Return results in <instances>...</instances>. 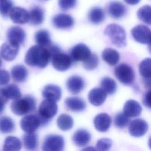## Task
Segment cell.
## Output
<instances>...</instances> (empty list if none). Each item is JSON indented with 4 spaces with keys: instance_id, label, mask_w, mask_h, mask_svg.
<instances>
[{
    "instance_id": "obj_1",
    "label": "cell",
    "mask_w": 151,
    "mask_h": 151,
    "mask_svg": "<svg viewBox=\"0 0 151 151\" xmlns=\"http://www.w3.org/2000/svg\"><path fill=\"white\" fill-rule=\"evenodd\" d=\"M50 59V55L47 48L38 45L29 48L25 57V63L31 67H45Z\"/></svg>"
},
{
    "instance_id": "obj_2",
    "label": "cell",
    "mask_w": 151,
    "mask_h": 151,
    "mask_svg": "<svg viewBox=\"0 0 151 151\" xmlns=\"http://www.w3.org/2000/svg\"><path fill=\"white\" fill-rule=\"evenodd\" d=\"M36 109V100L27 95L15 100L11 105V111L16 115L22 116L34 111Z\"/></svg>"
},
{
    "instance_id": "obj_3",
    "label": "cell",
    "mask_w": 151,
    "mask_h": 151,
    "mask_svg": "<svg viewBox=\"0 0 151 151\" xmlns=\"http://www.w3.org/2000/svg\"><path fill=\"white\" fill-rule=\"evenodd\" d=\"M104 34L116 47H122L126 44L125 30L118 24H110L108 25L104 29Z\"/></svg>"
},
{
    "instance_id": "obj_4",
    "label": "cell",
    "mask_w": 151,
    "mask_h": 151,
    "mask_svg": "<svg viewBox=\"0 0 151 151\" xmlns=\"http://www.w3.org/2000/svg\"><path fill=\"white\" fill-rule=\"evenodd\" d=\"M58 111V106L55 102L45 100L42 101L38 109V116L42 125H45L52 119Z\"/></svg>"
},
{
    "instance_id": "obj_5",
    "label": "cell",
    "mask_w": 151,
    "mask_h": 151,
    "mask_svg": "<svg viewBox=\"0 0 151 151\" xmlns=\"http://www.w3.org/2000/svg\"><path fill=\"white\" fill-rule=\"evenodd\" d=\"M64 140L63 136L50 134L45 137L42 145V151H63Z\"/></svg>"
},
{
    "instance_id": "obj_6",
    "label": "cell",
    "mask_w": 151,
    "mask_h": 151,
    "mask_svg": "<svg viewBox=\"0 0 151 151\" xmlns=\"http://www.w3.org/2000/svg\"><path fill=\"white\" fill-rule=\"evenodd\" d=\"M114 74L122 84L129 85L134 79V73L132 68L126 64L119 65L114 70Z\"/></svg>"
},
{
    "instance_id": "obj_7",
    "label": "cell",
    "mask_w": 151,
    "mask_h": 151,
    "mask_svg": "<svg viewBox=\"0 0 151 151\" xmlns=\"http://www.w3.org/2000/svg\"><path fill=\"white\" fill-rule=\"evenodd\" d=\"M51 58L52 66L60 71L67 70L71 65L72 60L70 56L60 51L54 54Z\"/></svg>"
},
{
    "instance_id": "obj_8",
    "label": "cell",
    "mask_w": 151,
    "mask_h": 151,
    "mask_svg": "<svg viewBox=\"0 0 151 151\" xmlns=\"http://www.w3.org/2000/svg\"><path fill=\"white\" fill-rule=\"evenodd\" d=\"M42 125L37 114H28L20 122L21 128L26 133H34Z\"/></svg>"
},
{
    "instance_id": "obj_9",
    "label": "cell",
    "mask_w": 151,
    "mask_h": 151,
    "mask_svg": "<svg viewBox=\"0 0 151 151\" xmlns=\"http://www.w3.org/2000/svg\"><path fill=\"white\" fill-rule=\"evenodd\" d=\"M133 38L138 42L144 44H150V30L143 25H138L131 31Z\"/></svg>"
},
{
    "instance_id": "obj_10",
    "label": "cell",
    "mask_w": 151,
    "mask_h": 151,
    "mask_svg": "<svg viewBox=\"0 0 151 151\" xmlns=\"http://www.w3.org/2000/svg\"><path fill=\"white\" fill-rule=\"evenodd\" d=\"M128 130L131 136L136 137H141L147 132L148 124L143 119H136L130 122Z\"/></svg>"
},
{
    "instance_id": "obj_11",
    "label": "cell",
    "mask_w": 151,
    "mask_h": 151,
    "mask_svg": "<svg viewBox=\"0 0 151 151\" xmlns=\"http://www.w3.org/2000/svg\"><path fill=\"white\" fill-rule=\"evenodd\" d=\"M91 52L89 48L84 44H78L74 46L71 49L70 57L72 60L84 61L90 55Z\"/></svg>"
},
{
    "instance_id": "obj_12",
    "label": "cell",
    "mask_w": 151,
    "mask_h": 151,
    "mask_svg": "<svg viewBox=\"0 0 151 151\" xmlns=\"http://www.w3.org/2000/svg\"><path fill=\"white\" fill-rule=\"evenodd\" d=\"M6 35L8 42L18 45L22 44L26 37V34L24 29L17 26L9 28L7 31Z\"/></svg>"
},
{
    "instance_id": "obj_13",
    "label": "cell",
    "mask_w": 151,
    "mask_h": 151,
    "mask_svg": "<svg viewBox=\"0 0 151 151\" xmlns=\"http://www.w3.org/2000/svg\"><path fill=\"white\" fill-rule=\"evenodd\" d=\"M19 49V45L6 42L1 45L0 55L6 61H12L18 55Z\"/></svg>"
},
{
    "instance_id": "obj_14",
    "label": "cell",
    "mask_w": 151,
    "mask_h": 151,
    "mask_svg": "<svg viewBox=\"0 0 151 151\" xmlns=\"http://www.w3.org/2000/svg\"><path fill=\"white\" fill-rule=\"evenodd\" d=\"M11 19L16 24H24L29 21L28 12L21 7H13L9 13Z\"/></svg>"
},
{
    "instance_id": "obj_15",
    "label": "cell",
    "mask_w": 151,
    "mask_h": 151,
    "mask_svg": "<svg viewBox=\"0 0 151 151\" xmlns=\"http://www.w3.org/2000/svg\"><path fill=\"white\" fill-rule=\"evenodd\" d=\"M74 19L71 16L66 14H59L52 18V24L59 29H67L74 25Z\"/></svg>"
},
{
    "instance_id": "obj_16",
    "label": "cell",
    "mask_w": 151,
    "mask_h": 151,
    "mask_svg": "<svg viewBox=\"0 0 151 151\" xmlns=\"http://www.w3.org/2000/svg\"><path fill=\"white\" fill-rule=\"evenodd\" d=\"M66 86L71 93L76 94L81 92L84 88V81L79 76H72L67 80Z\"/></svg>"
},
{
    "instance_id": "obj_17",
    "label": "cell",
    "mask_w": 151,
    "mask_h": 151,
    "mask_svg": "<svg viewBox=\"0 0 151 151\" xmlns=\"http://www.w3.org/2000/svg\"><path fill=\"white\" fill-rule=\"evenodd\" d=\"M61 94V89L59 86L51 84L45 86L42 92L43 97L46 100L54 102H56L60 99Z\"/></svg>"
},
{
    "instance_id": "obj_18",
    "label": "cell",
    "mask_w": 151,
    "mask_h": 151,
    "mask_svg": "<svg viewBox=\"0 0 151 151\" xmlns=\"http://www.w3.org/2000/svg\"><path fill=\"white\" fill-rule=\"evenodd\" d=\"M94 125L96 129L100 132H105L109 130L111 123L110 116L106 113L97 114L94 119Z\"/></svg>"
},
{
    "instance_id": "obj_19",
    "label": "cell",
    "mask_w": 151,
    "mask_h": 151,
    "mask_svg": "<svg viewBox=\"0 0 151 151\" xmlns=\"http://www.w3.org/2000/svg\"><path fill=\"white\" fill-rule=\"evenodd\" d=\"M107 97V94L101 88H94L91 90L88 95L90 103L96 106H101L104 103Z\"/></svg>"
},
{
    "instance_id": "obj_20",
    "label": "cell",
    "mask_w": 151,
    "mask_h": 151,
    "mask_svg": "<svg viewBox=\"0 0 151 151\" xmlns=\"http://www.w3.org/2000/svg\"><path fill=\"white\" fill-rule=\"evenodd\" d=\"M142 107L134 100H127L123 107V113L128 117H135L140 115Z\"/></svg>"
},
{
    "instance_id": "obj_21",
    "label": "cell",
    "mask_w": 151,
    "mask_h": 151,
    "mask_svg": "<svg viewBox=\"0 0 151 151\" xmlns=\"http://www.w3.org/2000/svg\"><path fill=\"white\" fill-rule=\"evenodd\" d=\"M90 133L85 129H78L76 131L73 136L74 143L78 146L83 147L87 145L91 140Z\"/></svg>"
},
{
    "instance_id": "obj_22",
    "label": "cell",
    "mask_w": 151,
    "mask_h": 151,
    "mask_svg": "<svg viewBox=\"0 0 151 151\" xmlns=\"http://www.w3.org/2000/svg\"><path fill=\"white\" fill-rule=\"evenodd\" d=\"M65 104L69 110L74 112H81L86 107L85 101L78 97H67L65 100Z\"/></svg>"
},
{
    "instance_id": "obj_23",
    "label": "cell",
    "mask_w": 151,
    "mask_h": 151,
    "mask_svg": "<svg viewBox=\"0 0 151 151\" xmlns=\"http://www.w3.org/2000/svg\"><path fill=\"white\" fill-rule=\"evenodd\" d=\"M126 7L120 2L112 1L108 6V12L110 15L114 18H120L126 13Z\"/></svg>"
},
{
    "instance_id": "obj_24",
    "label": "cell",
    "mask_w": 151,
    "mask_h": 151,
    "mask_svg": "<svg viewBox=\"0 0 151 151\" xmlns=\"http://www.w3.org/2000/svg\"><path fill=\"white\" fill-rule=\"evenodd\" d=\"M28 70L23 65H16L11 70L12 79L18 83H22L26 80L28 76Z\"/></svg>"
},
{
    "instance_id": "obj_25",
    "label": "cell",
    "mask_w": 151,
    "mask_h": 151,
    "mask_svg": "<svg viewBox=\"0 0 151 151\" xmlns=\"http://www.w3.org/2000/svg\"><path fill=\"white\" fill-rule=\"evenodd\" d=\"M24 147L30 151L35 150L38 145V136L35 133H27L22 137Z\"/></svg>"
},
{
    "instance_id": "obj_26",
    "label": "cell",
    "mask_w": 151,
    "mask_h": 151,
    "mask_svg": "<svg viewBox=\"0 0 151 151\" xmlns=\"http://www.w3.org/2000/svg\"><path fill=\"white\" fill-rule=\"evenodd\" d=\"M29 14V21L32 25H37L41 24L44 18V13L42 8L35 6L31 9Z\"/></svg>"
},
{
    "instance_id": "obj_27",
    "label": "cell",
    "mask_w": 151,
    "mask_h": 151,
    "mask_svg": "<svg viewBox=\"0 0 151 151\" xmlns=\"http://www.w3.org/2000/svg\"><path fill=\"white\" fill-rule=\"evenodd\" d=\"M103 60L110 65H116L119 61V53L115 50L110 48L104 49L102 52Z\"/></svg>"
},
{
    "instance_id": "obj_28",
    "label": "cell",
    "mask_w": 151,
    "mask_h": 151,
    "mask_svg": "<svg viewBox=\"0 0 151 151\" xmlns=\"http://www.w3.org/2000/svg\"><path fill=\"white\" fill-rule=\"evenodd\" d=\"M35 40L38 45L45 48L52 44L48 31L44 29L39 30L35 33Z\"/></svg>"
},
{
    "instance_id": "obj_29",
    "label": "cell",
    "mask_w": 151,
    "mask_h": 151,
    "mask_svg": "<svg viewBox=\"0 0 151 151\" xmlns=\"http://www.w3.org/2000/svg\"><path fill=\"white\" fill-rule=\"evenodd\" d=\"M20 140L15 136H8L4 142V151H20L21 149Z\"/></svg>"
},
{
    "instance_id": "obj_30",
    "label": "cell",
    "mask_w": 151,
    "mask_h": 151,
    "mask_svg": "<svg viewBox=\"0 0 151 151\" xmlns=\"http://www.w3.org/2000/svg\"><path fill=\"white\" fill-rule=\"evenodd\" d=\"M2 90L4 96L8 100H16L21 97V92L20 89L17 85L14 84H11L4 88H2Z\"/></svg>"
},
{
    "instance_id": "obj_31",
    "label": "cell",
    "mask_w": 151,
    "mask_h": 151,
    "mask_svg": "<svg viewBox=\"0 0 151 151\" xmlns=\"http://www.w3.org/2000/svg\"><path fill=\"white\" fill-rule=\"evenodd\" d=\"M88 19L94 24H99L104 19V12L100 7H94L88 13Z\"/></svg>"
},
{
    "instance_id": "obj_32",
    "label": "cell",
    "mask_w": 151,
    "mask_h": 151,
    "mask_svg": "<svg viewBox=\"0 0 151 151\" xmlns=\"http://www.w3.org/2000/svg\"><path fill=\"white\" fill-rule=\"evenodd\" d=\"M57 124L60 129L66 131L71 129L73 126V118L67 114H62L57 120Z\"/></svg>"
},
{
    "instance_id": "obj_33",
    "label": "cell",
    "mask_w": 151,
    "mask_h": 151,
    "mask_svg": "<svg viewBox=\"0 0 151 151\" xmlns=\"http://www.w3.org/2000/svg\"><path fill=\"white\" fill-rule=\"evenodd\" d=\"M15 129V123L13 120L8 116L0 118V132L3 133L12 132Z\"/></svg>"
},
{
    "instance_id": "obj_34",
    "label": "cell",
    "mask_w": 151,
    "mask_h": 151,
    "mask_svg": "<svg viewBox=\"0 0 151 151\" xmlns=\"http://www.w3.org/2000/svg\"><path fill=\"white\" fill-rule=\"evenodd\" d=\"M101 88L106 94L111 95L114 94L117 89V84L115 81L110 77H104L101 81Z\"/></svg>"
},
{
    "instance_id": "obj_35",
    "label": "cell",
    "mask_w": 151,
    "mask_h": 151,
    "mask_svg": "<svg viewBox=\"0 0 151 151\" xmlns=\"http://www.w3.org/2000/svg\"><path fill=\"white\" fill-rule=\"evenodd\" d=\"M150 12V6L147 5L140 8L137 12V15L140 20L147 24L150 25L151 23Z\"/></svg>"
},
{
    "instance_id": "obj_36",
    "label": "cell",
    "mask_w": 151,
    "mask_h": 151,
    "mask_svg": "<svg viewBox=\"0 0 151 151\" xmlns=\"http://www.w3.org/2000/svg\"><path fill=\"white\" fill-rule=\"evenodd\" d=\"M139 73L145 78L149 79L151 76V60L150 58L144 59L139 65Z\"/></svg>"
},
{
    "instance_id": "obj_37",
    "label": "cell",
    "mask_w": 151,
    "mask_h": 151,
    "mask_svg": "<svg viewBox=\"0 0 151 151\" xmlns=\"http://www.w3.org/2000/svg\"><path fill=\"white\" fill-rule=\"evenodd\" d=\"M114 123L117 128H124L129 123V118L123 112H119L114 117Z\"/></svg>"
},
{
    "instance_id": "obj_38",
    "label": "cell",
    "mask_w": 151,
    "mask_h": 151,
    "mask_svg": "<svg viewBox=\"0 0 151 151\" xmlns=\"http://www.w3.org/2000/svg\"><path fill=\"white\" fill-rule=\"evenodd\" d=\"M99 64V58L95 54L91 55L83 61L84 67L88 70H93L95 69Z\"/></svg>"
},
{
    "instance_id": "obj_39",
    "label": "cell",
    "mask_w": 151,
    "mask_h": 151,
    "mask_svg": "<svg viewBox=\"0 0 151 151\" xmlns=\"http://www.w3.org/2000/svg\"><path fill=\"white\" fill-rule=\"evenodd\" d=\"M112 145V141L109 138H102L99 140L96 144L97 151H109Z\"/></svg>"
},
{
    "instance_id": "obj_40",
    "label": "cell",
    "mask_w": 151,
    "mask_h": 151,
    "mask_svg": "<svg viewBox=\"0 0 151 151\" xmlns=\"http://www.w3.org/2000/svg\"><path fill=\"white\" fill-rule=\"evenodd\" d=\"M13 8V3L11 0H4L0 1V14L6 17L9 15L11 9Z\"/></svg>"
},
{
    "instance_id": "obj_41",
    "label": "cell",
    "mask_w": 151,
    "mask_h": 151,
    "mask_svg": "<svg viewBox=\"0 0 151 151\" xmlns=\"http://www.w3.org/2000/svg\"><path fill=\"white\" fill-rule=\"evenodd\" d=\"M77 0H58V5L62 10H68L74 8Z\"/></svg>"
},
{
    "instance_id": "obj_42",
    "label": "cell",
    "mask_w": 151,
    "mask_h": 151,
    "mask_svg": "<svg viewBox=\"0 0 151 151\" xmlns=\"http://www.w3.org/2000/svg\"><path fill=\"white\" fill-rule=\"evenodd\" d=\"M10 80L9 73L5 70L0 69V86L7 84Z\"/></svg>"
},
{
    "instance_id": "obj_43",
    "label": "cell",
    "mask_w": 151,
    "mask_h": 151,
    "mask_svg": "<svg viewBox=\"0 0 151 151\" xmlns=\"http://www.w3.org/2000/svg\"><path fill=\"white\" fill-rule=\"evenodd\" d=\"M8 99L4 96L2 88H0V114L2 113L5 109V104L7 103Z\"/></svg>"
},
{
    "instance_id": "obj_44",
    "label": "cell",
    "mask_w": 151,
    "mask_h": 151,
    "mask_svg": "<svg viewBox=\"0 0 151 151\" xmlns=\"http://www.w3.org/2000/svg\"><path fill=\"white\" fill-rule=\"evenodd\" d=\"M143 104L147 107L148 108H150V91L149 90L145 95L143 100Z\"/></svg>"
},
{
    "instance_id": "obj_45",
    "label": "cell",
    "mask_w": 151,
    "mask_h": 151,
    "mask_svg": "<svg viewBox=\"0 0 151 151\" xmlns=\"http://www.w3.org/2000/svg\"><path fill=\"white\" fill-rule=\"evenodd\" d=\"M127 4L129 5H136L138 4L140 0H124Z\"/></svg>"
},
{
    "instance_id": "obj_46",
    "label": "cell",
    "mask_w": 151,
    "mask_h": 151,
    "mask_svg": "<svg viewBox=\"0 0 151 151\" xmlns=\"http://www.w3.org/2000/svg\"><path fill=\"white\" fill-rule=\"evenodd\" d=\"M81 151H96V150L91 146H88L83 149Z\"/></svg>"
},
{
    "instance_id": "obj_47",
    "label": "cell",
    "mask_w": 151,
    "mask_h": 151,
    "mask_svg": "<svg viewBox=\"0 0 151 151\" xmlns=\"http://www.w3.org/2000/svg\"><path fill=\"white\" fill-rule=\"evenodd\" d=\"M2 65V61H1V59L0 58V67Z\"/></svg>"
},
{
    "instance_id": "obj_48",
    "label": "cell",
    "mask_w": 151,
    "mask_h": 151,
    "mask_svg": "<svg viewBox=\"0 0 151 151\" xmlns=\"http://www.w3.org/2000/svg\"><path fill=\"white\" fill-rule=\"evenodd\" d=\"M4 1V0H0V1Z\"/></svg>"
}]
</instances>
